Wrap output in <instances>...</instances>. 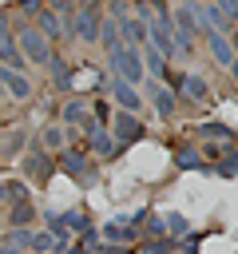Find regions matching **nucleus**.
<instances>
[{
    "label": "nucleus",
    "instance_id": "obj_1",
    "mask_svg": "<svg viewBox=\"0 0 238 254\" xmlns=\"http://www.w3.org/2000/svg\"><path fill=\"white\" fill-rule=\"evenodd\" d=\"M107 60H111V67H115V79H123V83H143V52L139 48H131V44H119L115 52H107Z\"/></svg>",
    "mask_w": 238,
    "mask_h": 254
},
{
    "label": "nucleus",
    "instance_id": "obj_2",
    "mask_svg": "<svg viewBox=\"0 0 238 254\" xmlns=\"http://www.w3.org/2000/svg\"><path fill=\"white\" fill-rule=\"evenodd\" d=\"M16 48H20V56L28 64H52V40H44L36 32V24H24L16 32Z\"/></svg>",
    "mask_w": 238,
    "mask_h": 254
},
{
    "label": "nucleus",
    "instance_id": "obj_3",
    "mask_svg": "<svg viewBox=\"0 0 238 254\" xmlns=\"http://www.w3.org/2000/svg\"><path fill=\"white\" fill-rule=\"evenodd\" d=\"M99 24H103L99 8H95L91 0H79V8H75V16H71V36L83 40V44H95V40H99Z\"/></svg>",
    "mask_w": 238,
    "mask_h": 254
},
{
    "label": "nucleus",
    "instance_id": "obj_4",
    "mask_svg": "<svg viewBox=\"0 0 238 254\" xmlns=\"http://www.w3.org/2000/svg\"><path fill=\"white\" fill-rule=\"evenodd\" d=\"M107 131H111V139H115V147H127V143H139V139L147 135V127L139 123V115H131V111H115V115H111V123H107Z\"/></svg>",
    "mask_w": 238,
    "mask_h": 254
},
{
    "label": "nucleus",
    "instance_id": "obj_5",
    "mask_svg": "<svg viewBox=\"0 0 238 254\" xmlns=\"http://www.w3.org/2000/svg\"><path fill=\"white\" fill-rule=\"evenodd\" d=\"M24 175H28L32 183H48V179H52V159H48V151H44L40 143L24 151Z\"/></svg>",
    "mask_w": 238,
    "mask_h": 254
},
{
    "label": "nucleus",
    "instance_id": "obj_6",
    "mask_svg": "<svg viewBox=\"0 0 238 254\" xmlns=\"http://www.w3.org/2000/svg\"><path fill=\"white\" fill-rule=\"evenodd\" d=\"M111 95H115V103H119V111H131V115H139V107H143V95H139V87L135 83H123V79H111V87H107Z\"/></svg>",
    "mask_w": 238,
    "mask_h": 254
},
{
    "label": "nucleus",
    "instance_id": "obj_7",
    "mask_svg": "<svg viewBox=\"0 0 238 254\" xmlns=\"http://www.w3.org/2000/svg\"><path fill=\"white\" fill-rule=\"evenodd\" d=\"M60 159H63V171L71 179H91L95 175V159L87 151H60Z\"/></svg>",
    "mask_w": 238,
    "mask_h": 254
},
{
    "label": "nucleus",
    "instance_id": "obj_8",
    "mask_svg": "<svg viewBox=\"0 0 238 254\" xmlns=\"http://www.w3.org/2000/svg\"><path fill=\"white\" fill-rule=\"evenodd\" d=\"M32 20H36V32H40L44 40H67V32H63V20H60L52 8H40Z\"/></svg>",
    "mask_w": 238,
    "mask_h": 254
},
{
    "label": "nucleus",
    "instance_id": "obj_9",
    "mask_svg": "<svg viewBox=\"0 0 238 254\" xmlns=\"http://www.w3.org/2000/svg\"><path fill=\"white\" fill-rule=\"evenodd\" d=\"M0 87L12 95V99H28L32 95V79L24 71H12V67H0Z\"/></svg>",
    "mask_w": 238,
    "mask_h": 254
},
{
    "label": "nucleus",
    "instance_id": "obj_10",
    "mask_svg": "<svg viewBox=\"0 0 238 254\" xmlns=\"http://www.w3.org/2000/svg\"><path fill=\"white\" fill-rule=\"evenodd\" d=\"M178 95L190 99V103H202V99H210V83H206L198 71H186L182 83H178Z\"/></svg>",
    "mask_w": 238,
    "mask_h": 254
},
{
    "label": "nucleus",
    "instance_id": "obj_11",
    "mask_svg": "<svg viewBox=\"0 0 238 254\" xmlns=\"http://www.w3.org/2000/svg\"><path fill=\"white\" fill-rule=\"evenodd\" d=\"M139 52H143V71H151L159 83H163V79H171V71H167V64H171V60H167V56H159V48L143 44Z\"/></svg>",
    "mask_w": 238,
    "mask_h": 254
},
{
    "label": "nucleus",
    "instance_id": "obj_12",
    "mask_svg": "<svg viewBox=\"0 0 238 254\" xmlns=\"http://www.w3.org/2000/svg\"><path fill=\"white\" fill-rule=\"evenodd\" d=\"M151 103H155V111H159L163 119H171V115L178 111V99H175V91H171L167 83H151Z\"/></svg>",
    "mask_w": 238,
    "mask_h": 254
},
{
    "label": "nucleus",
    "instance_id": "obj_13",
    "mask_svg": "<svg viewBox=\"0 0 238 254\" xmlns=\"http://www.w3.org/2000/svg\"><path fill=\"white\" fill-rule=\"evenodd\" d=\"M206 44H210V56H214V64H222V67H230V64H234V48H230L226 32H210V36H206Z\"/></svg>",
    "mask_w": 238,
    "mask_h": 254
},
{
    "label": "nucleus",
    "instance_id": "obj_14",
    "mask_svg": "<svg viewBox=\"0 0 238 254\" xmlns=\"http://www.w3.org/2000/svg\"><path fill=\"white\" fill-rule=\"evenodd\" d=\"M99 238H107V242H139V226H135V222L123 226V218H119V222H107V226L99 230Z\"/></svg>",
    "mask_w": 238,
    "mask_h": 254
},
{
    "label": "nucleus",
    "instance_id": "obj_15",
    "mask_svg": "<svg viewBox=\"0 0 238 254\" xmlns=\"http://www.w3.org/2000/svg\"><path fill=\"white\" fill-rule=\"evenodd\" d=\"M99 44H103V52H115L123 40H119V20L115 16H107L103 24H99Z\"/></svg>",
    "mask_w": 238,
    "mask_h": 254
},
{
    "label": "nucleus",
    "instance_id": "obj_16",
    "mask_svg": "<svg viewBox=\"0 0 238 254\" xmlns=\"http://www.w3.org/2000/svg\"><path fill=\"white\" fill-rule=\"evenodd\" d=\"M28 222H36V206H32V198L12 202V210H8V226H28Z\"/></svg>",
    "mask_w": 238,
    "mask_h": 254
},
{
    "label": "nucleus",
    "instance_id": "obj_17",
    "mask_svg": "<svg viewBox=\"0 0 238 254\" xmlns=\"http://www.w3.org/2000/svg\"><path fill=\"white\" fill-rule=\"evenodd\" d=\"M91 115V107L83 103V99H67L63 103V127H75V123H83Z\"/></svg>",
    "mask_w": 238,
    "mask_h": 254
},
{
    "label": "nucleus",
    "instance_id": "obj_18",
    "mask_svg": "<svg viewBox=\"0 0 238 254\" xmlns=\"http://www.w3.org/2000/svg\"><path fill=\"white\" fill-rule=\"evenodd\" d=\"M198 135H202V139H222L226 147H234V143H238V135H234L226 123H202V127H198Z\"/></svg>",
    "mask_w": 238,
    "mask_h": 254
},
{
    "label": "nucleus",
    "instance_id": "obj_19",
    "mask_svg": "<svg viewBox=\"0 0 238 254\" xmlns=\"http://www.w3.org/2000/svg\"><path fill=\"white\" fill-rule=\"evenodd\" d=\"M40 147L44 151H63V123H48L40 131Z\"/></svg>",
    "mask_w": 238,
    "mask_h": 254
},
{
    "label": "nucleus",
    "instance_id": "obj_20",
    "mask_svg": "<svg viewBox=\"0 0 238 254\" xmlns=\"http://www.w3.org/2000/svg\"><path fill=\"white\" fill-rule=\"evenodd\" d=\"M87 151H91L95 159H107V155L115 151V139H111V131H99V135H91V139H87Z\"/></svg>",
    "mask_w": 238,
    "mask_h": 254
},
{
    "label": "nucleus",
    "instance_id": "obj_21",
    "mask_svg": "<svg viewBox=\"0 0 238 254\" xmlns=\"http://www.w3.org/2000/svg\"><path fill=\"white\" fill-rule=\"evenodd\" d=\"M60 218H63V226H67L71 234H83V230H91V222H87V214H83V210H60Z\"/></svg>",
    "mask_w": 238,
    "mask_h": 254
},
{
    "label": "nucleus",
    "instance_id": "obj_22",
    "mask_svg": "<svg viewBox=\"0 0 238 254\" xmlns=\"http://www.w3.org/2000/svg\"><path fill=\"white\" fill-rule=\"evenodd\" d=\"M32 254H56V238L48 230H32V242H28Z\"/></svg>",
    "mask_w": 238,
    "mask_h": 254
},
{
    "label": "nucleus",
    "instance_id": "obj_23",
    "mask_svg": "<svg viewBox=\"0 0 238 254\" xmlns=\"http://www.w3.org/2000/svg\"><path fill=\"white\" fill-rule=\"evenodd\" d=\"M175 167H182V171L190 167V171H194V167H202V159H198L194 147H175Z\"/></svg>",
    "mask_w": 238,
    "mask_h": 254
},
{
    "label": "nucleus",
    "instance_id": "obj_24",
    "mask_svg": "<svg viewBox=\"0 0 238 254\" xmlns=\"http://www.w3.org/2000/svg\"><path fill=\"white\" fill-rule=\"evenodd\" d=\"M163 226H167V234H186L190 230V222H186V214H178V210H171V214H163Z\"/></svg>",
    "mask_w": 238,
    "mask_h": 254
},
{
    "label": "nucleus",
    "instance_id": "obj_25",
    "mask_svg": "<svg viewBox=\"0 0 238 254\" xmlns=\"http://www.w3.org/2000/svg\"><path fill=\"white\" fill-rule=\"evenodd\" d=\"M28 242H32V230L28 226H12L8 238H4V246H12V250H28Z\"/></svg>",
    "mask_w": 238,
    "mask_h": 254
},
{
    "label": "nucleus",
    "instance_id": "obj_26",
    "mask_svg": "<svg viewBox=\"0 0 238 254\" xmlns=\"http://www.w3.org/2000/svg\"><path fill=\"white\" fill-rule=\"evenodd\" d=\"M218 12H222V20L230 24V28H238V0H210Z\"/></svg>",
    "mask_w": 238,
    "mask_h": 254
},
{
    "label": "nucleus",
    "instance_id": "obj_27",
    "mask_svg": "<svg viewBox=\"0 0 238 254\" xmlns=\"http://www.w3.org/2000/svg\"><path fill=\"white\" fill-rule=\"evenodd\" d=\"M91 119H95L99 127H107V123H111V107L103 103V95H95V103H91Z\"/></svg>",
    "mask_w": 238,
    "mask_h": 254
},
{
    "label": "nucleus",
    "instance_id": "obj_28",
    "mask_svg": "<svg viewBox=\"0 0 238 254\" xmlns=\"http://www.w3.org/2000/svg\"><path fill=\"white\" fill-rule=\"evenodd\" d=\"M4 187H8V202H24V198H32L24 179H12V183H4Z\"/></svg>",
    "mask_w": 238,
    "mask_h": 254
},
{
    "label": "nucleus",
    "instance_id": "obj_29",
    "mask_svg": "<svg viewBox=\"0 0 238 254\" xmlns=\"http://www.w3.org/2000/svg\"><path fill=\"white\" fill-rule=\"evenodd\" d=\"M147 234H151V238H167V226H163V218H151V222H147Z\"/></svg>",
    "mask_w": 238,
    "mask_h": 254
},
{
    "label": "nucleus",
    "instance_id": "obj_30",
    "mask_svg": "<svg viewBox=\"0 0 238 254\" xmlns=\"http://www.w3.org/2000/svg\"><path fill=\"white\" fill-rule=\"evenodd\" d=\"M40 8H44V4H40V0H20V12H28V16H36V12H40Z\"/></svg>",
    "mask_w": 238,
    "mask_h": 254
},
{
    "label": "nucleus",
    "instance_id": "obj_31",
    "mask_svg": "<svg viewBox=\"0 0 238 254\" xmlns=\"http://www.w3.org/2000/svg\"><path fill=\"white\" fill-rule=\"evenodd\" d=\"M20 143H24V131H12V135H8V151H16Z\"/></svg>",
    "mask_w": 238,
    "mask_h": 254
},
{
    "label": "nucleus",
    "instance_id": "obj_32",
    "mask_svg": "<svg viewBox=\"0 0 238 254\" xmlns=\"http://www.w3.org/2000/svg\"><path fill=\"white\" fill-rule=\"evenodd\" d=\"M226 40H230V48H234V56H238V28H230V32H226Z\"/></svg>",
    "mask_w": 238,
    "mask_h": 254
},
{
    "label": "nucleus",
    "instance_id": "obj_33",
    "mask_svg": "<svg viewBox=\"0 0 238 254\" xmlns=\"http://www.w3.org/2000/svg\"><path fill=\"white\" fill-rule=\"evenodd\" d=\"M230 75H234V83H238V56H234V64H230Z\"/></svg>",
    "mask_w": 238,
    "mask_h": 254
},
{
    "label": "nucleus",
    "instance_id": "obj_34",
    "mask_svg": "<svg viewBox=\"0 0 238 254\" xmlns=\"http://www.w3.org/2000/svg\"><path fill=\"white\" fill-rule=\"evenodd\" d=\"M0 202H8V187L4 183H0Z\"/></svg>",
    "mask_w": 238,
    "mask_h": 254
},
{
    "label": "nucleus",
    "instance_id": "obj_35",
    "mask_svg": "<svg viewBox=\"0 0 238 254\" xmlns=\"http://www.w3.org/2000/svg\"><path fill=\"white\" fill-rule=\"evenodd\" d=\"M190 4H202V0H190Z\"/></svg>",
    "mask_w": 238,
    "mask_h": 254
},
{
    "label": "nucleus",
    "instance_id": "obj_36",
    "mask_svg": "<svg viewBox=\"0 0 238 254\" xmlns=\"http://www.w3.org/2000/svg\"><path fill=\"white\" fill-rule=\"evenodd\" d=\"M135 4H143V0H135Z\"/></svg>",
    "mask_w": 238,
    "mask_h": 254
},
{
    "label": "nucleus",
    "instance_id": "obj_37",
    "mask_svg": "<svg viewBox=\"0 0 238 254\" xmlns=\"http://www.w3.org/2000/svg\"><path fill=\"white\" fill-rule=\"evenodd\" d=\"M0 155H4V147H0Z\"/></svg>",
    "mask_w": 238,
    "mask_h": 254
}]
</instances>
